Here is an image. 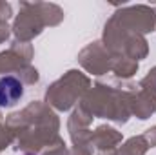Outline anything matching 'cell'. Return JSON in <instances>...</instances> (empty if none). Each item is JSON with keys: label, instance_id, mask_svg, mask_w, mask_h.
Listing matches in <instances>:
<instances>
[{"label": "cell", "instance_id": "6da1fadb", "mask_svg": "<svg viewBox=\"0 0 156 155\" xmlns=\"http://www.w3.org/2000/svg\"><path fill=\"white\" fill-rule=\"evenodd\" d=\"M24 95V84L13 75L0 78V108L15 106Z\"/></svg>", "mask_w": 156, "mask_h": 155}]
</instances>
